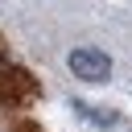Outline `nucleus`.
<instances>
[{
  "label": "nucleus",
  "instance_id": "f257e3e1",
  "mask_svg": "<svg viewBox=\"0 0 132 132\" xmlns=\"http://www.w3.org/2000/svg\"><path fill=\"white\" fill-rule=\"evenodd\" d=\"M70 70H74V78H82V82H103V78L111 74V58H107L103 50L78 45V50H70Z\"/></svg>",
  "mask_w": 132,
  "mask_h": 132
}]
</instances>
